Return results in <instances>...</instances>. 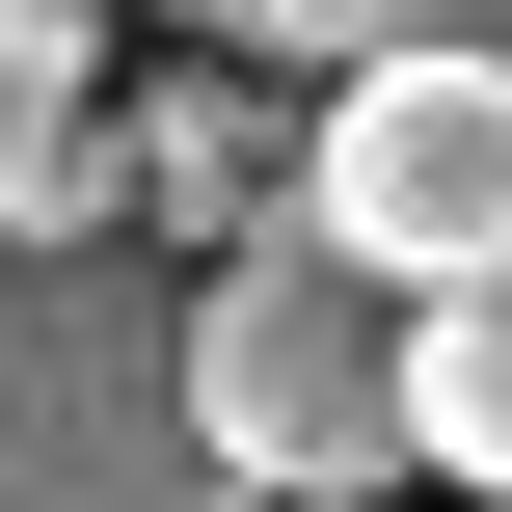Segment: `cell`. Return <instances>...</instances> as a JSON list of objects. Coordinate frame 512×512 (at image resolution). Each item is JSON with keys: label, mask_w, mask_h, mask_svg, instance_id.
I'll list each match as a JSON object with an SVG mask.
<instances>
[{"label": "cell", "mask_w": 512, "mask_h": 512, "mask_svg": "<svg viewBox=\"0 0 512 512\" xmlns=\"http://www.w3.org/2000/svg\"><path fill=\"white\" fill-rule=\"evenodd\" d=\"M216 81H378V54H459V0H162Z\"/></svg>", "instance_id": "8992f818"}, {"label": "cell", "mask_w": 512, "mask_h": 512, "mask_svg": "<svg viewBox=\"0 0 512 512\" xmlns=\"http://www.w3.org/2000/svg\"><path fill=\"white\" fill-rule=\"evenodd\" d=\"M432 486L512 512V297H432Z\"/></svg>", "instance_id": "52a82bcc"}, {"label": "cell", "mask_w": 512, "mask_h": 512, "mask_svg": "<svg viewBox=\"0 0 512 512\" xmlns=\"http://www.w3.org/2000/svg\"><path fill=\"white\" fill-rule=\"evenodd\" d=\"M108 243H162V270H216V243H297V135L243 108V81H135L108 108Z\"/></svg>", "instance_id": "277c9868"}, {"label": "cell", "mask_w": 512, "mask_h": 512, "mask_svg": "<svg viewBox=\"0 0 512 512\" xmlns=\"http://www.w3.org/2000/svg\"><path fill=\"white\" fill-rule=\"evenodd\" d=\"M27 243H108V81H81V0H0V270Z\"/></svg>", "instance_id": "5b68a950"}, {"label": "cell", "mask_w": 512, "mask_h": 512, "mask_svg": "<svg viewBox=\"0 0 512 512\" xmlns=\"http://www.w3.org/2000/svg\"><path fill=\"white\" fill-rule=\"evenodd\" d=\"M189 405L270 512H378V459H432V324L297 216V243H216L189 270Z\"/></svg>", "instance_id": "7a4b0ae2"}, {"label": "cell", "mask_w": 512, "mask_h": 512, "mask_svg": "<svg viewBox=\"0 0 512 512\" xmlns=\"http://www.w3.org/2000/svg\"><path fill=\"white\" fill-rule=\"evenodd\" d=\"M0 512H270L189 405V270L162 243H27L0 270Z\"/></svg>", "instance_id": "6da1fadb"}, {"label": "cell", "mask_w": 512, "mask_h": 512, "mask_svg": "<svg viewBox=\"0 0 512 512\" xmlns=\"http://www.w3.org/2000/svg\"><path fill=\"white\" fill-rule=\"evenodd\" d=\"M297 216L432 324V297H512V54H378V81H324L297 108Z\"/></svg>", "instance_id": "3957f363"}]
</instances>
